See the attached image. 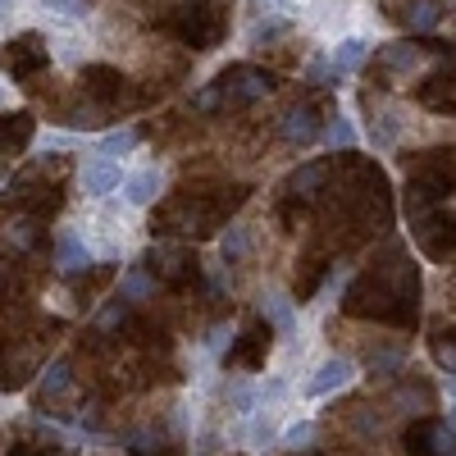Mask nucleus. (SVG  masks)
<instances>
[{"label":"nucleus","instance_id":"obj_3","mask_svg":"<svg viewBox=\"0 0 456 456\" xmlns=\"http://www.w3.org/2000/svg\"><path fill=\"white\" fill-rule=\"evenodd\" d=\"M228 5L233 0H187L169 14V32L192 51H215L228 37Z\"/></svg>","mask_w":456,"mask_h":456},{"label":"nucleus","instance_id":"obj_11","mask_svg":"<svg viewBox=\"0 0 456 456\" xmlns=\"http://www.w3.org/2000/svg\"><path fill=\"white\" fill-rule=\"evenodd\" d=\"M415 96H420V105L434 110V114H456V64L429 73V78L415 87Z\"/></svg>","mask_w":456,"mask_h":456},{"label":"nucleus","instance_id":"obj_8","mask_svg":"<svg viewBox=\"0 0 456 456\" xmlns=\"http://www.w3.org/2000/svg\"><path fill=\"white\" fill-rule=\"evenodd\" d=\"M329 183H333V160H311L306 169H297V174L283 183V192H288L283 215L297 219V206H311L320 192H329Z\"/></svg>","mask_w":456,"mask_h":456},{"label":"nucleus","instance_id":"obj_6","mask_svg":"<svg viewBox=\"0 0 456 456\" xmlns=\"http://www.w3.org/2000/svg\"><path fill=\"white\" fill-rule=\"evenodd\" d=\"M329 114H333V105H329L324 96L301 101V105H292V110L283 114L279 133H283V142H288V146H311V142H320V137H324V119H329Z\"/></svg>","mask_w":456,"mask_h":456},{"label":"nucleus","instance_id":"obj_36","mask_svg":"<svg viewBox=\"0 0 456 456\" xmlns=\"http://www.w3.org/2000/svg\"><path fill=\"white\" fill-rule=\"evenodd\" d=\"M452 338H456V333H452Z\"/></svg>","mask_w":456,"mask_h":456},{"label":"nucleus","instance_id":"obj_29","mask_svg":"<svg viewBox=\"0 0 456 456\" xmlns=\"http://www.w3.org/2000/svg\"><path fill=\"white\" fill-rule=\"evenodd\" d=\"M124 320H128V301H124V297H114V301H105V311L96 315V333H114Z\"/></svg>","mask_w":456,"mask_h":456},{"label":"nucleus","instance_id":"obj_17","mask_svg":"<svg viewBox=\"0 0 456 456\" xmlns=\"http://www.w3.org/2000/svg\"><path fill=\"white\" fill-rule=\"evenodd\" d=\"M160 187H165L160 169H137V174H128V183H124V197H128V206H151V201L160 197Z\"/></svg>","mask_w":456,"mask_h":456},{"label":"nucleus","instance_id":"obj_13","mask_svg":"<svg viewBox=\"0 0 456 456\" xmlns=\"http://www.w3.org/2000/svg\"><path fill=\"white\" fill-rule=\"evenodd\" d=\"M415 55H420V46H384V51L374 55V64H370V78H374V83H384V87H393V78L411 73Z\"/></svg>","mask_w":456,"mask_h":456},{"label":"nucleus","instance_id":"obj_34","mask_svg":"<svg viewBox=\"0 0 456 456\" xmlns=\"http://www.w3.org/2000/svg\"><path fill=\"white\" fill-rule=\"evenodd\" d=\"M283 5H297V0H283Z\"/></svg>","mask_w":456,"mask_h":456},{"label":"nucleus","instance_id":"obj_27","mask_svg":"<svg viewBox=\"0 0 456 456\" xmlns=\"http://www.w3.org/2000/svg\"><path fill=\"white\" fill-rule=\"evenodd\" d=\"M324 142H329V146H342V151H347V146L356 142V133H352V124H347V119H342V114H338V110H333V114H329V119H324Z\"/></svg>","mask_w":456,"mask_h":456},{"label":"nucleus","instance_id":"obj_9","mask_svg":"<svg viewBox=\"0 0 456 456\" xmlns=\"http://www.w3.org/2000/svg\"><path fill=\"white\" fill-rule=\"evenodd\" d=\"M411 238L420 242V251H425L429 260H447V256L456 251V219L443 215V210H429L425 219L411 224Z\"/></svg>","mask_w":456,"mask_h":456},{"label":"nucleus","instance_id":"obj_23","mask_svg":"<svg viewBox=\"0 0 456 456\" xmlns=\"http://www.w3.org/2000/svg\"><path fill=\"white\" fill-rule=\"evenodd\" d=\"M365 51H370V46L361 42V37H347V42L333 51V60H329L333 73H352V69H361V64H365Z\"/></svg>","mask_w":456,"mask_h":456},{"label":"nucleus","instance_id":"obj_20","mask_svg":"<svg viewBox=\"0 0 456 456\" xmlns=\"http://www.w3.org/2000/svg\"><path fill=\"white\" fill-rule=\"evenodd\" d=\"M260 311H265V324H270L274 333H283V338L297 329V311H292V301H288V297H279V292H274V297H265V306H260Z\"/></svg>","mask_w":456,"mask_h":456},{"label":"nucleus","instance_id":"obj_2","mask_svg":"<svg viewBox=\"0 0 456 456\" xmlns=\"http://www.w3.org/2000/svg\"><path fill=\"white\" fill-rule=\"evenodd\" d=\"M274 92V73L270 69H256V64H228L210 87L197 92V110L201 114H224V110H242L256 105L260 96Z\"/></svg>","mask_w":456,"mask_h":456},{"label":"nucleus","instance_id":"obj_1","mask_svg":"<svg viewBox=\"0 0 456 456\" xmlns=\"http://www.w3.org/2000/svg\"><path fill=\"white\" fill-rule=\"evenodd\" d=\"M415 297H420V274L406 260L402 242H388L374 270L356 279L347 292V315L356 320H384V324H415Z\"/></svg>","mask_w":456,"mask_h":456},{"label":"nucleus","instance_id":"obj_4","mask_svg":"<svg viewBox=\"0 0 456 456\" xmlns=\"http://www.w3.org/2000/svg\"><path fill=\"white\" fill-rule=\"evenodd\" d=\"M0 64H5V73H10L14 83H32L37 73H46V64H51L46 37H42V32H23V37H14V42L0 46Z\"/></svg>","mask_w":456,"mask_h":456},{"label":"nucleus","instance_id":"obj_33","mask_svg":"<svg viewBox=\"0 0 456 456\" xmlns=\"http://www.w3.org/2000/svg\"><path fill=\"white\" fill-rule=\"evenodd\" d=\"M10 5H14V0H0V14H5V10H10Z\"/></svg>","mask_w":456,"mask_h":456},{"label":"nucleus","instance_id":"obj_19","mask_svg":"<svg viewBox=\"0 0 456 456\" xmlns=\"http://www.w3.org/2000/svg\"><path fill=\"white\" fill-rule=\"evenodd\" d=\"M32 133H37V119H32L28 110H14L10 119L0 124V142H5L10 151H23V146L32 142Z\"/></svg>","mask_w":456,"mask_h":456},{"label":"nucleus","instance_id":"obj_7","mask_svg":"<svg viewBox=\"0 0 456 456\" xmlns=\"http://www.w3.org/2000/svg\"><path fill=\"white\" fill-rule=\"evenodd\" d=\"M146 265H151V274L174 283V288H187L197 279V256H192V247H183V242H156L146 251Z\"/></svg>","mask_w":456,"mask_h":456},{"label":"nucleus","instance_id":"obj_18","mask_svg":"<svg viewBox=\"0 0 456 456\" xmlns=\"http://www.w3.org/2000/svg\"><path fill=\"white\" fill-rule=\"evenodd\" d=\"M397 19H402L411 32H429V28H438V19H443V0H406V10H397Z\"/></svg>","mask_w":456,"mask_h":456},{"label":"nucleus","instance_id":"obj_21","mask_svg":"<svg viewBox=\"0 0 456 456\" xmlns=\"http://www.w3.org/2000/svg\"><path fill=\"white\" fill-rule=\"evenodd\" d=\"M73 388V370H69V361H51L46 370H42V388H37V397H64Z\"/></svg>","mask_w":456,"mask_h":456},{"label":"nucleus","instance_id":"obj_30","mask_svg":"<svg viewBox=\"0 0 456 456\" xmlns=\"http://www.w3.org/2000/svg\"><path fill=\"white\" fill-rule=\"evenodd\" d=\"M311 438H315V425H311V420H292V425L283 429V438H279V443H283V447H292V452H301Z\"/></svg>","mask_w":456,"mask_h":456},{"label":"nucleus","instance_id":"obj_31","mask_svg":"<svg viewBox=\"0 0 456 456\" xmlns=\"http://www.w3.org/2000/svg\"><path fill=\"white\" fill-rule=\"evenodd\" d=\"M247 256V233L242 228H228V238H224V260H242Z\"/></svg>","mask_w":456,"mask_h":456},{"label":"nucleus","instance_id":"obj_22","mask_svg":"<svg viewBox=\"0 0 456 456\" xmlns=\"http://www.w3.org/2000/svg\"><path fill=\"white\" fill-rule=\"evenodd\" d=\"M119 297H124V301L156 297V274H151V270H128V274L119 279Z\"/></svg>","mask_w":456,"mask_h":456},{"label":"nucleus","instance_id":"obj_25","mask_svg":"<svg viewBox=\"0 0 456 456\" xmlns=\"http://www.w3.org/2000/svg\"><path fill=\"white\" fill-rule=\"evenodd\" d=\"M124 443H128V452H137V456H169V447H165V434H160V429H133Z\"/></svg>","mask_w":456,"mask_h":456},{"label":"nucleus","instance_id":"obj_26","mask_svg":"<svg viewBox=\"0 0 456 456\" xmlns=\"http://www.w3.org/2000/svg\"><path fill=\"white\" fill-rule=\"evenodd\" d=\"M142 142V133L137 128H114V133H105L101 137V156L105 160H114V156H128V151Z\"/></svg>","mask_w":456,"mask_h":456},{"label":"nucleus","instance_id":"obj_16","mask_svg":"<svg viewBox=\"0 0 456 456\" xmlns=\"http://www.w3.org/2000/svg\"><path fill=\"white\" fill-rule=\"evenodd\" d=\"M119 187V165L114 160H92V165H83V192L87 197H105V192H114Z\"/></svg>","mask_w":456,"mask_h":456},{"label":"nucleus","instance_id":"obj_32","mask_svg":"<svg viewBox=\"0 0 456 456\" xmlns=\"http://www.w3.org/2000/svg\"><path fill=\"white\" fill-rule=\"evenodd\" d=\"M42 5L46 10H55V14H64V19H78L87 5H83V0H42Z\"/></svg>","mask_w":456,"mask_h":456},{"label":"nucleus","instance_id":"obj_15","mask_svg":"<svg viewBox=\"0 0 456 456\" xmlns=\"http://www.w3.org/2000/svg\"><path fill=\"white\" fill-rule=\"evenodd\" d=\"M55 265H60L64 274H87V270H92L87 242H83L78 233H60V238H55Z\"/></svg>","mask_w":456,"mask_h":456},{"label":"nucleus","instance_id":"obj_24","mask_svg":"<svg viewBox=\"0 0 456 456\" xmlns=\"http://www.w3.org/2000/svg\"><path fill=\"white\" fill-rule=\"evenodd\" d=\"M434 434H438V420H415L406 429V452L411 456H434Z\"/></svg>","mask_w":456,"mask_h":456},{"label":"nucleus","instance_id":"obj_10","mask_svg":"<svg viewBox=\"0 0 456 456\" xmlns=\"http://www.w3.org/2000/svg\"><path fill=\"white\" fill-rule=\"evenodd\" d=\"M406 174H411V178H438V183H452V178H456V146L415 151V156H406Z\"/></svg>","mask_w":456,"mask_h":456},{"label":"nucleus","instance_id":"obj_14","mask_svg":"<svg viewBox=\"0 0 456 456\" xmlns=\"http://www.w3.org/2000/svg\"><path fill=\"white\" fill-rule=\"evenodd\" d=\"M352 374H356V365H352L347 356H329V361L315 370V379L306 384V393H311V397H329V393H338V388H347Z\"/></svg>","mask_w":456,"mask_h":456},{"label":"nucleus","instance_id":"obj_28","mask_svg":"<svg viewBox=\"0 0 456 456\" xmlns=\"http://www.w3.org/2000/svg\"><path fill=\"white\" fill-rule=\"evenodd\" d=\"M228 406H233L238 415H256L260 388H256V384H233V388H228Z\"/></svg>","mask_w":456,"mask_h":456},{"label":"nucleus","instance_id":"obj_5","mask_svg":"<svg viewBox=\"0 0 456 456\" xmlns=\"http://www.w3.org/2000/svg\"><path fill=\"white\" fill-rule=\"evenodd\" d=\"M83 96L96 105V110H119V105H133V83L124 78L119 69L110 64H87L83 69Z\"/></svg>","mask_w":456,"mask_h":456},{"label":"nucleus","instance_id":"obj_35","mask_svg":"<svg viewBox=\"0 0 456 456\" xmlns=\"http://www.w3.org/2000/svg\"><path fill=\"white\" fill-rule=\"evenodd\" d=\"M0 101H5V87H0Z\"/></svg>","mask_w":456,"mask_h":456},{"label":"nucleus","instance_id":"obj_12","mask_svg":"<svg viewBox=\"0 0 456 456\" xmlns=\"http://www.w3.org/2000/svg\"><path fill=\"white\" fill-rule=\"evenodd\" d=\"M265 352H270V324L256 320L247 333H238V338H233V347H228V361H233V365H247V370H256V365L265 361Z\"/></svg>","mask_w":456,"mask_h":456}]
</instances>
